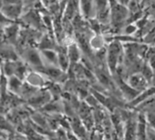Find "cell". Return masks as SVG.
Returning a JSON list of instances; mask_svg holds the SVG:
<instances>
[{"label":"cell","instance_id":"6da1fadb","mask_svg":"<svg viewBox=\"0 0 155 140\" xmlns=\"http://www.w3.org/2000/svg\"><path fill=\"white\" fill-rule=\"evenodd\" d=\"M122 53V46L120 42H111L106 50V64L110 75L114 76L119 67L120 59Z\"/></svg>","mask_w":155,"mask_h":140},{"label":"cell","instance_id":"7a4b0ae2","mask_svg":"<svg viewBox=\"0 0 155 140\" xmlns=\"http://www.w3.org/2000/svg\"><path fill=\"white\" fill-rule=\"evenodd\" d=\"M21 60L32 70L40 71L44 67V62L40 52L38 48L33 46L25 47L21 53Z\"/></svg>","mask_w":155,"mask_h":140},{"label":"cell","instance_id":"3957f363","mask_svg":"<svg viewBox=\"0 0 155 140\" xmlns=\"http://www.w3.org/2000/svg\"><path fill=\"white\" fill-rule=\"evenodd\" d=\"M128 17V9L118 1L110 4V21L115 28H120Z\"/></svg>","mask_w":155,"mask_h":140},{"label":"cell","instance_id":"277c9868","mask_svg":"<svg viewBox=\"0 0 155 140\" xmlns=\"http://www.w3.org/2000/svg\"><path fill=\"white\" fill-rule=\"evenodd\" d=\"M24 82L30 85L31 87L40 89V88H47L50 81H48L42 73L36 71V70L29 69L24 78Z\"/></svg>","mask_w":155,"mask_h":140},{"label":"cell","instance_id":"5b68a950","mask_svg":"<svg viewBox=\"0 0 155 140\" xmlns=\"http://www.w3.org/2000/svg\"><path fill=\"white\" fill-rule=\"evenodd\" d=\"M21 19L29 27H31V28L35 30L39 31L44 27V25L42 22V17L35 9H31L28 11L27 13H24L23 16L21 17Z\"/></svg>","mask_w":155,"mask_h":140},{"label":"cell","instance_id":"8992f818","mask_svg":"<svg viewBox=\"0 0 155 140\" xmlns=\"http://www.w3.org/2000/svg\"><path fill=\"white\" fill-rule=\"evenodd\" d=\"M1 12L11 21L16 22L21 18L24 14V6L22 4H15V5H4L1 8Z\"/></svg>","mask_w":155,"mask_h":140},{"label":"cell","instance_id":"52a82bcc","mask_svg":"<svg viewBox=\"0 0 155 140\" xmlns=\"http://www.w3.org/2000/svg\"><path fill=\"white\" fill-rule=\"evenodd\" d=\"M126 82L131 88L138 91L139 93L143 91L147 88H149L148 87L149 83L147 82V80L143 78V76L140 73H133V74H131L129 77V78L126 80Z\"/></svg>","mask_w":155,"mask_h":140},{"label":"cell","instance_id":"ba28073f","mask_svg":"<svg viewBox=\"0 0 155 140\" xmlns=\"http://www.w3.org/2000/svg\"><path fill=\"white\" fill-rule=\"evenodd\" d=\"M3 29H4L6 41L8 42V44H10L12 46L16 45L18 43V38L20 32L19 26L16 23H12L6 27H3Z\"/></svg>","mask_w":155,"mask_h":140},{"label":"cell","instance_id":"9c48e42d","mask_svg":"<svg viewBox=\"0 0 155 140\" xmlns=\"http://www.w3.org/2000/svg\"><path fill=\"white\" fill-rule=\"evenodd\" d=\"M66 49H67L66 50L67 56L68 57L70 65L81 62L82 58V52L76 42H71L70 44H68L66 46Z\"/></svg>","mask_w":155,"mask_h":140},{"label":"cell","instance_id":"30bf717a","mask_svg":"<svg viewBox=\"0 0 155 140\" xmlns=\"http://www.w3.org/2000/svg\"><path fill=\"white\" fill-rule=\"evenodd\" d=\"M79 7L81 16L85 19L95 18V8L93 0H79Z\"/></svg>","mask_w":155,"mask_h":140},{"label":"cell","instance_id":"8fae6325","mask_svg":"<svg viewBox=\"0 0 155 140\" xmlns=\"http://www.w3.org/2000/svg\"><path fill=\"white\" fill-rule=\"evenodd\" d=\"M154 96H155V87L151 86L150 88H147L143 91L140 92L134 99L129 102V107H137L138 105L141 104L142 102H145L146 100H148L149 98Z\"/></svg>","mask_w":155,"mask_h":140},{"label":"cell","instance_id":"7c38bea8","mask_svg":"<svg viewBox=\"0 0 155 140\" xmlns=\"http://www.w3.org/2000/svg\"><path fill=\"white\" fill-rule=\"evenodd\" d=\"M117 85L119 86L120 90L121 93L123 94L124 97L127 98V99L129 100V102L131 101L132 99H134V98L138 96V94H139L138 91H136V90H134L133 88H131L127 84V82H126L125 80H123L120 76H119V78H118V79H117Z\"/></svg>","mask_w":155,"mask_h":140},{"label":"cell","instance_id":"4fadbf2b","mask_svg":"<svg viewBox=\"0 0 155 140\" xmlns=\"http://www.w3.org/2000/svg\"><path fill=\"white\" fill-rule=\"evenodd\" d=\"M23 84L24 81L17 78L16 76L8 78V92H9L12 95H16L19 97Z\"/></svg>","mask_w":155,"mask_h":140},{"label":"cell","instance_id":"5bb4252c","mask_svg":"<svg viewBox=\"0 0 155 140\" xmlns=\"http://www.w3.org/2000/svg\"><path fill=\"white\" fill-rule=\"evenodd\" d=\"M147 122L145 115H140L137 121L136 128V138L138 140H147Z\"/></svg>","mask_w":155,"mask_h":140},{"label":"cell","instance_id":"9a60e30c","mask_svg":"<svg viewBox=\"0 0 155 140\" xmlns=\"http://www.w3.org/2000/svg\"><path fill=\"white\" fill-rule=\"evenodd\" d=\"M44 65L58 66V52L56 50H39Z\"/></svg>","mask_w":155,"mask_h":140},{"label":"cell","instance_id":"2e32d148","mask_svg":"<svg viewBox=\"0 0 155 140\" xmlns=\"http://www.w3.org/2000/svg\"><path fill=\"white\" fill-rule=\"evenodd\" d=\"M105 38L101 34H95L89 38V46L91 51H99L104 48Z\"/></svg>","mask_w":155,"mask_h":140},{"label":"cell","instance_id":"e0dca14e","mask_svg":"<svg viewBox=\"0 0 155 140\" xmlns=\"http://www.w3.org/2000/svg\"><path fill=\"white\" fill-rule=\"evenodd\" d=\"M136 128H137V122L129 121L125 129L124 140H134L136 138Z\"/></svg>","mask_w":155,"mask_h":140},{"label":"cell","instance_id":"ac0fdd59","mask_svg":"<svg viewBox=\"0 0 155 140\" xmlns=\"http://www.w3.org/2000/svg\"><path fill=\"white\" fill-rule=\"evenodd\" d=\"M140 74L143 76V78L147 80V82H148L149 84L150 83V81H151V79H152L153 76H154V73L152 72V70L150 69V67L148 65V64H147V63H145V64L143 65V66H142V70H141Z\"/></svg>","mask_w":155,"mask_h":140},{"label":"cell","instance_id":"d6986e66","mask_svg":"<svg viewBox=\"0 0 155 140\" xmlns=\"http://www.w3.org/2000/svg\"><path fill=\"white\" fill-rule=\"evenodd\" d=\"M147 57H148V65L150 67L152 72L155 75V48H151L148 51L147 53Z\"/></svg>","mask_w":155,"mask_h":140},{"label":"cell","instance_id":"ffe728a7","mask_svg":"<svg viewBox=\"0 0 155 140\" xmlns=\"http://www.w3.org/2000/svg\"><path fill=\"white\" fill-rule=\"evenodd\" d=\"M146 117V122L147 125L150 126V127L155 131V112L154 113H148L147 115H145Z\"/></svg>","mask_w":155,"mask_h":140},{"label":"cell","instance_id":"44dd1931","mask_svg":"<svg viewBox=\"0 0 155 140\" xmlns=\"http://www.w3.org/2000/svg\"><path fill=\"white\" fill-rule=\"evenodd\" d=\"M12 23H16V22H13L11 21L10 19H8L2 12L1 10H0V26H2V27H6L8 25H10Z\"/></svg>","mask_w":155,"mask_h":140},{"label":"cell","instance_id":"7402d4cb","mask_svg":"<svg viewBox=\"0 0 155 140\" xmlns=\"http://www.w3.org/2000/svg\"><path fill=\"white\" fill-rule=\"evenodd\" d=\"M4 5H15V4H22L23 1L22 0H3Z\"/></svg>","mask_w":155,"mask_h":140},{"label":"cell","instance_id":"603a6c76","mask_svg":"<svg viewBox=\"0 0 155 140\" xmlns=\"http://www.w3.org/2000/svg\"><path fill=\"white\" fill-rule=\"evenodd\" d=\"M136 31V27L132 26V25H129L126 28H125V33L127 35H131Z\"/></svg>","mask_w":155,"mask_h":140},{"label":"cell","instance_id":"cb8c5ba5","mask_svg":"<svg viewBox=\"0 0 155 140\" xmlns=\"http://www.w3.org/2000/svg\"><path fill=\"white\" fill-rule=\"evenodd\" d=\"M147 140H155V131L151 128L147 130Z\"/></svg>","mask_w":155,"mask_h":140},{"label":"cell","instance_id":"d4e9b609","mask_svg":"<svg viewBox=\"0 0 155 140\" xmlns=\"http://www.w3.org/2000/svg\"><path fill=\"white\" fill-rule=\"evenodd\" d=\"M129 1H130V0H119V3L125 6V5H127L129 3Z\"/></svg>","mask_w":155,"mask_h":140},{"label":"cell","instance_id":"484cf974","mask_svg":"<svg viewBox=\"0 0 155 140\" xmlns=\"http://www.w3.org/2000/svg\"><path fill=\"white\" fill-rule=\"evenodd\" d=\"M4 6V3H3V0H0V10H1V8H3Z\"/></svg>","mask_w":155,"mask_h":140},{"label":"cell","instance_id":"4316f807","mask_svg":"<svg viewBox=\"0 0 155 140\" xmlns=\"http://www.w3.org/2000/svg\"><path fill=\"white\" fill-rule=\"evenodd\" d=\"M0 140H4V139H3V137H0Z\"/></svg>","mask_w":155,"mask_h":140},{"label":"cell","instance_id":"83f0119b","mask_svg":"<svg viewBox=\"0 0 155 140\" xmlns=\"http://www.w3.org/2000/svg\"><path fill=\"white\" fill-rule=\"evenodd\" d=\"M154 40H155V37H154Z\"/></svg>","mask_w":155,"mask_h":140}]
</instances>
